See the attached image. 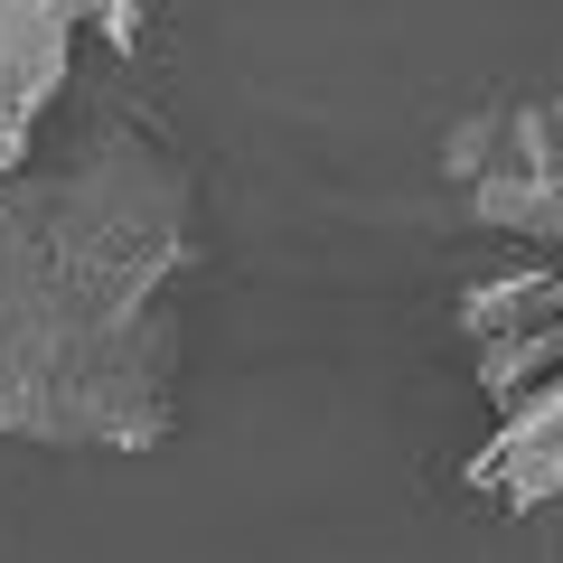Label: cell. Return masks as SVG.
<instances>
[{
  "instance_id": "obj_1",
  "label": "cell",
  "mask_w": 563,
  "mask_h": 563,
  "mask_svg": "<svg viewBox=\"0 0 563 563\" xmlns=\"http://www.w3.org/2000/svg\"><path fill=\"white\" fill-rule=\"evenodd\" d=\"M85 10H47V0H0V188L29 179V141L38 113L66 85V47H76Z\"/></svg>"
},
{
  "instance_id": "obj_2",
  "label": "cell",
  "mask_w": 563,
  "mask_h": 563,
  "mask_svg": "<svg viewBox=\"0 0 563 563\" xmlns=\"http://www.w3.org/2000/svg\"><path fill=\"white\" fill-rule=\"evenodd\" d=\"M470 479H479L488 498H507V507H544V498H563V385L536 404V413L498 422V442L479 451V470H470Z\"/></svg>"
},
{
  "instance_id": "obj_3",
  "label": "cell",
  "mask_w": 563,
  "mask_h": 563,
  "mask_svg": "<svg viewBox=\"0 0 563 563\" xmlns=\"http://www.w3.org/2000/svg\"><path fill=\"white\" fill-rule=\"evenodd\" d=\"M554 161H563V95H554Z\"/></svg>"
}]
</instances>
